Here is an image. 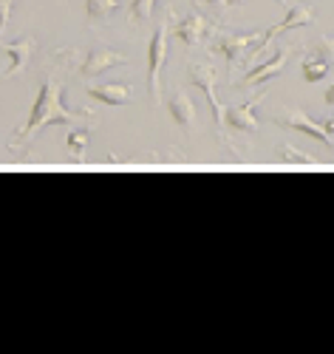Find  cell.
<instances>
[{"mask_svg": "<svg viewBox=\"0 0 334 354\" xmlns=\"http://www.w3.org/2000/svg\"><path fill=\"white\" fill-rule=\"evenodd\" d=\"M170 23V9L165 12L159 28L150 37V46H147V94H150V102L159 105L162 102V68H165V57H167V26Z\"/></svg>", "mask_w": 334, "mask_h": 354, "instance_id": "cell-2", "label": "cell"}, {"mask_svg": "<svg viewBox=\"0 0 334 354\" xmlns=\"http://www.w3.org/2000/svg\"><path fill=\"white\" fill-rule=\"evenodd\" d=\"M284 66H286V48H278L272 60H266L263 66L247 71V77L241 80V88H252V85H261V82H266V80H272V77H278V74L284 71Z\"/></svg>", "mask_w": 334, "mask_h": 354, "instance_id": "cell-13", "label": "cell"}, {"mask_svg": "<svg viewBox=\"0 0 334 354\" xmlns=\"http://www.w3.org/2000/svg\"><path fill=\"white\" fill-rule=\"evenodd\" d=\"M85 9L94 23H108L119 9V0H85Z\"/></svg>", "mask_w": 334, "mask_h": 354, "instance_id": "cell-16", "label": "cell"}, {"mask_svg": "<svg viewBox=\"0 0 334 354\" xmlns=\"http://www.w3.org/2000/svg\"><path fill=\"white\" fill-rule=\"evenodd\" d=\"M309 23H315V15H312L309 6H286V17H284L278 26L266 28V32L261 35V40L250 48V57H247V60H255V57H261V54L269 48V43L275 40L278 35H284L286 28H300V26H309Z\"/></svg>", "mask_w": 334, "mask_h": 354, "instance_id": "cell-5", "label": "cell"}, {"mask_svg": "<svg viewBox=\"0 0 334 354\" xmlns=\"http://www.w3.org/2000/svg\"><path fill=\"white\" fill-rule=\"evenodd\" d=\"M3 48V54L9 57V66H6V80H12L15 74H20L26 66H28V57H32V48H35V40L32 37H23V40H15V43H3L0 46Z\"/></svg>", "mask_w": 334, "mask_h": 354, "instance_id": "cell-11", "label": "cell"}, {"mask_svg": "<svg viewBox=\"0 0 334 354\" xmlns=\"http://www.w3.org/2000/svg\"><path fill=\"white\" fill-rule=\"evenodd\" d=\"M275 122L284 125V128H292V131H297V133H303V136H309V139H315V142H320V145H326L328 151H334V139H331V133L326 131V125H317L312 116L303 113L300 108H289V111L278 113Z\"/></svg>", "mask_w": 334, "mask_h": 354, "instance_id": "cell-6", "label": "cell"}, {"mask_svg": "<svg viewBox=\"0 0 334 354\" xmlns=\"http://www.w3.org/2000/svg\"><path fill=\"white\" fill-rule=\"evenodd\" d=\"M190 80L204 91V97L210 102V111H212V125H216V133L224 139V108H221V102L216 97V80H219L216 68H212L210 63H196V66H190Z\"/></svg>", "mask_w": 334, "mask_h": 354, "instance_id": "cell-4", "label": "cell"}, {"mask_svg": "<svg viewBox=\"0 0 334 354\" xmlns=\"http://www.w3.org/2000/svg\"><path fill=\"white\" fill-rule=\"evenodd\" d=\"M204 3H207L212 12H224V9H230L227 0H204Z\"/></svg>", "mask_w": 334, "mask_h": 354, "instance_id": "cell-20", "label": "cell"}, {"mask_svg": "<svg viewBox=\"0 0 334 354\" xmlns=\"http://www.w3.org/2000/svg\"><path fill=\"white\" fill-rule=\"evenodd\" d=\"M326 102H328V105H334V85H331L328 91H326Z\"/></svg>", "mask_w": 334, "mask_h": 354, "instance_id": "cell-22", "label": "cell"}, {"mask_svg": "<svg viewBox=\"0 0 334 354\" xmlns=\"http://www.w3.org/2000/svg\"><path fill=\"white\" fill-rule=\"evenodd\" d=\"M281 159L284 162H289V165H297V167H309V170H315V167H323V162H315L312 156H306V153H300L297 147H292V145H281Z\"/></svg>", "mask_w": 334, "mask_h": 354, "instance_id": "cell-17", "label": "cell"}, {"mask_svg": "<svg viewBox=\"0 0 334 354\" xmlns=\"http://www.w3.org/2000/svg\"><path fill=\"white\" fill-rule=\"evenodd\" d=\"M312 54H317V57H323V60L334 63V40H328V37L317 35V40L312 43Z\"/></svg>", "mask_w": 334, "mask_h": 354, "instance_id": "cell-19", "label": "cell"}, {"mask_svg": "<svg viewBox=\"0 0 334 354\" xmlns=\"http://www.w3.org/2000/svg\"><path fill=\"white\" fill-rule=\"evenodd\" d=\"M88 139H91V128H80V131H71L66 136V151L68 156L74 159V165H85V151H88Z\"/></svg>", "mask_w": 334, "mask_h": 354, "instance_id": "cell-14", "label": "cell"}, {"mask_svg": "<svg viewBox=\"0 0 334 354\" xmlns=\"http://www.w3.org/2000/svg\"><path fill=\"white\" fill-rule=\"evenodd\" d=\"M261 28H250V32H227V35H219L212 40V54H219L227 60L230 68H235L241 60L250 57V48L261 40Z\"/></svg>", "mask_w": 334, "mask_h": 354, "instance_id": "cell-3", "label": "cell"}, {"mask_svg": "<svg viewBox=\"0 0 334 354\" xmlns=\"http://www.w3.org/2000/svg\"><path fill=\"white\" fill-rule=\"evenodd\" d=\"M131 60L125 54H119L113 48H105V46H94L88 54H85V60L80 66V77L82 80H91V77H100L102 71L113 68V66H128Z\"/></svg>", "mask_w": 334, "mask_h": 354, "instance_id": "cell-8", "label": "cell"}, {"mask_svg": "<svg viewBox=\"0 0 334 354\" xmlns=\"http://www.w3.org/2000/svg\"><path fill=\"white\" fill-rule=\"evenodd\" d=\"M88 97L105 105H128L133 100V85L128 82H108V85H88Z\"/></svg>", "mask_w": 334, "mask_h": 354, "instance_id": "cell-10", "label": "cell"}, {"mask_svg": "<svg viewBox=\"0 0 334 354\" xmlns=\"http://www.w3.org/2000/svg\"><path fill=\"white\" fill-rule=\"evenodd\" d=\"M227 3H230V6H235V3H238V0H227Z\"/></svg>", "mask_w": 334, "mask_h": 354, "instance_id": "cell-24", "label": "cell"}, {"mask_svg": "<svg viewBox=\"0 0 334 354\" xmlns=\"http://www.w3.org/2000/svg\"><path fill=\"white\" fill-rule=\"evenodd\" d=\"M167 113H170V120L178 125V128H185V131H190L193 128V120H196V105H193V100L185 94V91H173L170 97H167Z\"/></svg>", "mask_w": 334, "mask_h": 354, "instance_id": "cell-12", "label": "cell"}, {"mask_svg": "<svg viewBox=\"0 0 334 354\" xmlns=\"http://www.w3.org/2000/svg\"><path fill=\"white\" fill-rule=\"evenodd\" d=\"M326 131H328V133H334V116H331V120L326 122Z\"/></svg>", "mask_w": 334, "mask_h": 354, "instance_id": "cell-23", "label": "cell"}, {"mask_svg": "<svg viewBox=\"0 0 334 354\" xmlns=\"http://www.w3.org/2000/svg\"><path fill=\"white\" fill-rule=\"evenodd\" d=\"M263 97H266V94H258V97H252V100L244 102V105L227 108V111H224L227 125L235 128V131H258V116H255V111H258V105L263 102Z\"/></svg>", "mask_w": 334, "mask_h": 354, "instance_id": "cell-9", "label": "cell"}, {"mask_svg": "<svg viewBox=\"0 0 334 354\" xmlns=\"http://www.w3.org/2000/svg\"><path fill=\"white\" fill-rule=\"evenodd\" d=\"M9 15H12V0H3V28L9 26Z\"/></svg>", "mask_w": 334, "mask_h": 354, "instance_id": "cell-21", "label": "cell"}, {"mask_svg": "<svg viewBox=\"0 0 334 354\" xmlns=\"http://www.w3.org/2000/svg\"><path fill=\"white\" fill-rule=\"evenodd\" d=\"M212 28H221V26H216L212 20H207L201 12H190V15H185L178 23H176V28H173V35H176V40L178 43H185L187 48H198L204 40H207V35L212 32Z\"/></svg>", "mask_w": 334, "mask_h": 354, "instance_id": "cell-7", "label": "cell"}, {"mask_svg": "<svg viewBox=\"0 0 334 354\" xmlns=\"http://www.w3.org/2000/svg\"><path fill=\"white\" fill-rule=\"evenodd\" d=\"M328 71H331V63L323 60V57H317V54L303 57V80L306 82H320L328 77Z\"/></svg>", "mask_w": 334, "mask_h": 354, "instance_id": "cell-15", "label": "cell"}, {"mask_svg": "<svg viewBox=\"0 0 334 354\" xmlns=\"http://www.w3.org/2000/svg\"><path fill=\"white\" fill-rule=\"evenodd\" d=\"M154 6H156V0H133L131 3V20H150V15H154Z\"/></svg>", "mask_w": 334, "mask_h": 354, "instance_id": "cell-18", "label": "cell"}, {"mask_svg": "<svg viewBox=\"0 0 334 354\" xmlns=\"http://www.w3.org/2000/svg\"><path fill=\"white\" fill-rule=\"evenodd\" d=\"M80 116H94L91 108H77V111H68L63 105V82L57 77H46L40 82V91H37V100H35V108L28 113V122L17 131L15 142L17 145H28L46 125H68Z\"/></svg>", "mask_w": 334, "mask_h": 354, "instance_id": "cell-1", "label": "cell"}, {"mask_svg": "<svg viewBox=\"0 0 334 354\" xmlns=\"http://www.w3.org/2000/svg\"><path fill=\"white\" fill-rule=\"evenodd\" d=\"M278 3H281V6H289V3H286V0H278Z\"/></svg>", "mask_w": 334, "mask_h": 354, "instance_id": "cell-25", "label": "cell"}]
</instances>
